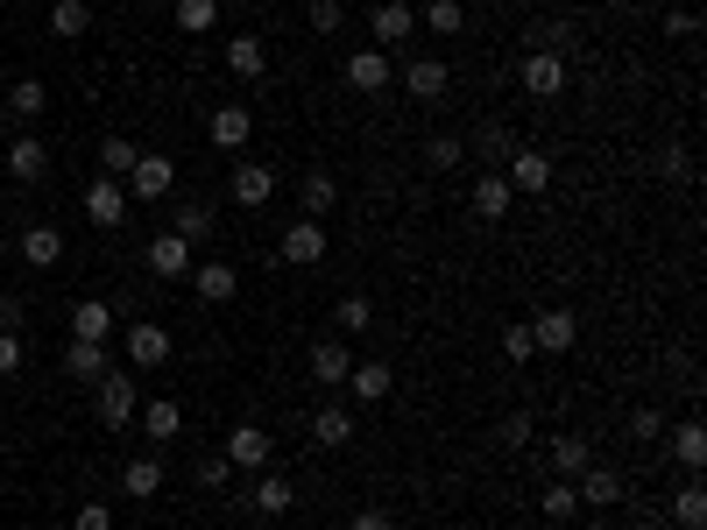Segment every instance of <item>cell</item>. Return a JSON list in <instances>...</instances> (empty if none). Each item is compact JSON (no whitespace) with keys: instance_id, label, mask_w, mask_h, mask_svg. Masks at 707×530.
Listing matches in <instances>:
<instances>
[{"instance_id":"1","label":"cell","mask_w":707,"mask_h":530,"mask_svg":"<svg viewBox=\"0 0 707 530\" xmlns=\"http://www.w3.org/2000/svg\"><path fill=\"white\" fill-rule=\"evenodd\" d=\"M93 389H99V424H107V432H128V424H134V375L107 368Z\"/></svg>"},{"instance_id":"2","label":"cell","mask_w":707,"mask_h":530,"mask_svg":"<svg viewBox=\"0 0 707 530\" xmlns=\"http://www.w3.org/2000/svg\"><path fill=\"white\" fill-rule=\"evenodd\" d=\"M523 93L531 99H559L566 93V57L559 50H531L523 57Z\"/></svg>"},{"instance_id":"3","label":"cell","mask_w":707,"mask_h":530,"mask_svg":"<svg viewBox=\"0 0 707 530\" xmlns=\"http://www.w3.org/2000/svg\"><path fill=\"white\" fill-rule=\"evenodd\" d=\"M170 191H177V163L170 156H134L128 199H170Z\"/></svg>"},{"instance_id":"4","label":"cell","mask_w":707,"mask_h":530,"mask_svg":"<svg viewBox=\"0 0 707 530\" xmlns=\"http://www.w3.org/2000/svg\"><path fill=\"white\" fill-rule=\"evenodd\" d=\"M574 340H580V318L566 311V305H552V311L531 318V346H538V354H566Z\"/></svg>"},{"instance_id":"5","label":"cell","mask_w":707,"mask_h":530,"mask_svg":"<svg viewBox=\"0 0 707 530\" xmlns=\"http://www.w3.org/2000/svg\"><path fill=\"white\" fill-rule=\"evenodd\" d=\"M283 262L291 269H319L326 262V220H297L291 234H283Z\"/></svg>"},{"instance_id":"6","label":"cell","mask_w":707,"mask_h":530,"mask_svg":"<svg viewBox=\"0 0 707 530\" xmlns=\"http://www.w3.org/2000/svg\"><path fill=\"white\" fill-rule=\"evenodd\" d=\"M205 134H213V149H248V134H255V114L248 106H213V120H205Z\"/></svg>"},{"instance_id":"7","label":"cell","mask_w":707,"mask_h":530,"mask_svg":"<svg viewBox=\"0 0 707 530\" xmlns=\"http://www.w3.org/2000/svg\"><path fill=\"white\" fill-rule=\"evenodd\" d=\"M446 85H453L446 57H411V71H403V93L411 99H446Z\"/></svg>"},{"instance_id":"8","label":"cell","mask_w":707,"mask_h":530,"mask_svg":"<svg viewBox=\"0 0 707 530\" xmlns=\"http://www.w3.org/2000/svg\"><path fill=\"white\" fill-rule=\"evenodd\" d=\"M269 199H276V170H269V163H240V170H234V205L262 212Z\"/></svg>"},{"instance_id":"9","label":"cell","mask_w":707,"mask_h":530,"mask_svg":"<svg viewBox=\"0 0 707 530\" xmlns=\"http://www.w3.org/2000/svg\"><path fill=\"white\" fill-rule=\"evenodd\" d=\"M85 220L93 226H120L128 220V191H120L114 177H93V191H85Z\"/></svg>"},{"instance_id":"10","label":"cell","mask_w":707,"mask_h":530,"mask_svg":"<svg viewBox=\"0 0 707 530\" xmlns=\"http://www.w3.org/2000/svg\"><path fill=\"white\" fill-rule=\"evenodd\" d=\"M347 85H354V93H389V50H354L347 57Z\"/></svg>"},{"instance_id":"11","label":"cell","mask_w":707,"mask_h":530,"mask_svg":"<svg viewBox=\"0 0 707 530\" xmlns=\"http://www.w3.org/2000/svg\"><path fill=\"white\" fill-rule=\"evenodd\" d=\"M509 191H545L552 185V156H538V149H509Z\"/></svg>"},{"instance_id":"12","label":"cell","mask_w":707,"mask_h":530,"mask_svg":"<svg viewBox=\"0 0 707 530\" xmlns=\"http://www.w3.org/2000/svg\"><path fill=\"white\" fill-rule=\"evenodd\" d=\"M149 269H156V276H191V240L185 234H156L149 240Z\"/></svg>"},{"instance_id":"13","label":"cell","mask_w":707,"mask_h":530,"mask_svg":"<svg viewBox=\"0 0 707 530\" xmlns=\"http://www.w3.org/2000/svg\"><path fill=\"white\" fill-rule=\"evenodd\" d=\"M128 361L134 368H163L170 361V326H128Z\"/></svg>"},{"instance_id":"14","label":"cell","mask_w":707,"mask_h":530,"mask_svg":"<svg viewBox=\"0 0 707 530\" xmlns=\"http://www.w3.org/2000/svg\"><path fill=\"white\" fill-rule=\"evenodd\" d=\"M574 488H580V503H588V509H615V503H623V474H609V467H580Z\"/></svg>"},{"instance_id":"15","label":"cell","mask_w":707,"mask_h":530,"mask_svg":"<svg viewBox=\"0 0 707 530\" xmlns=\"http://www.w3.org/2000/svg\"><path fill=\"white\" fill-rule=\"evenodd\" d=\"M43 170H50L43 142H36V134H14V142H8V177H14V185H36Z\"/></svg>"},{"instance_id":"16","label":"cell","mask_w":707,"mask_h":530,"mask_svg":"<svg viewBox=\"0 0 707 530\" xmlns=\"http://www.w3.org/2000/svg\"><path fill=\"white\" fill-rule=\"evenodd\" d=\"M227 460L234 467H269V432L262 424H234L227 432Z\"/></svg>"},{"instance_id":"17","label":"cell","mask_w":707,"mask_h":530,"mask_svg":"<svg viewBox=\"0 0 707 530\" xmlns=\"http://www.w3.org/2000/svg\"><path fill=\"white\" fill-rule=\"evenodd\" d=\"M191 291H199L205 305H227V297L240 291V276H234L227 262H199V269H191Z\"/></svg>"},{"instance_id":"18","label":"cell","mask_w":707,"mask_h":530,"mask_svg":"<svg viewBox=\"0 0 707 530\" xmlns=\"http://www.w3.org/2000/svg\"><path fill=\"white\" fill-rule=\"evenodd\" d=\"M509 205H517V191H509V177H503V170L474 177V212H481V220H503Z\"/></svg>"},{"instance_id":"19","label":"cell","mask_w":707,"mask_h":530,"mask_svg":"<svg viewBox=\"0 0 707 530\" xmlns=\"http://www.w3.org/2000/svg\"><path fill=\"white\" fill-rule=\"evenodd\" d=\"M311 375H319L326 389H333V382H347V375H354V354H347L340 340H319V346H311Z\"/></svg>"},{"instance_id":"20","label":"cell","mask_w":707,"mask_h":530,"mask_svg":"<svg viewBox=\"0 0 707 530\" xmlns=\"http://www.w3.org/2000/svg\"><path fill=\"white\" fill-rule=\"evenodd\" d=\"M580 467H594L588 438H580V432H559V438H552V474H559V481H574Z\"/></svg>"},{"instance_id":"21","label":"cell","mask_w":707,"mask_h":530,"mask_svg":"<svg viewBox=\"0 0 707 530\" xmlns=\"http://www.w3.org/2000/svg\"><path fill=\"white\" fill-rule=\"evenodd\" d=\"M411 28H417V14L403 8V0H382V8H375V43H411Z\"/></svg>"},{"instance_id":"22","label":"cell","mask_w":707,"mask_h":530,"mask_svg":"<svg viewBox=\"0 0 707 530\" xmlns=\"http://www.w3.org/2000/svg\"><path fill=\"white\" fill-rule=\"evenodd\" d=\"M311 438H319V446H347V438H354V411H347V403H319Z\"/></svg>"},{"instance_id":"23","label":"cell","mask_w":707,"mask_h":530,"mask_svg":"<svg viewBox=\"0 0 707 530\" xmlns=\"http://www.w3.org/2000/svg\"><path fill=\"white\" fill-rule=\"evenodd\" d=\"M57 255H64V234H57V226H28L22 234V262L28 269H50Z\"/></svg>"},{"instance_id":"24","label":"cell","mask_w":707,"mask_h":530,"mask_svg":"<svg viewBox=\"0 0 707 530\" xmlns=\"http://www.w3.org/2000/svg\"><path fill=\"white\" fill-rule=\"evenodd\" d=\"M85 28H93V8H85V0H57L50 8V36L57 43H79Z\"/></svg>"},{"instance_id":"25","label":"cell","mask_w":707,"mask_h":530,"mask_svg":"<svg viewBox=\"0 0 707 530\" xmlns=\"http://www.w3.org/2000/svg\"><path fill=\"white\" fill-rule=\"evenodd\" d=\"M107 332H114V311L99 305V297H85V305L71 311V340H99L107 346Z\"/></svg>"},{"instance_id":"26","label":"cell","mask_w":707,"mask_h":530,"mask_svg":"<svg viewBox=\"0 0 707 530\" xmlns=\"http://www.w3.org/2000/svg\"><path fill=\"white\" fill-rule=\"evenodd\" d=\"M248 503H255V517H283V509H291L297 495H291V481H283V474H262V481H255V495H248Z\"/></svg>"},{"instance_id":"27","label":"cell","mask_w":707,"mask_h":530,"mask_svg":"<svg viewBox=\"0 0 707 530\" xmlns=\"http://www.w3.org/2000/svg\"><path fill=\"white\" fill-rule=\"evenodd\" d=\"M64 368L79 375V382H99V375H107V346H99V340H71Z\"/></svg>"},{"instance_id":"28","label":"cell","mask_w":707,"mask_h":530,"mask_svg":"<svg viewBox=\"0 0 707 530\" xmlns=\"http://www.w3.org/2000/svg\"><path fill=\"white\" fill-rule=\"evenodd\" d=\"M389 382H397V375H389L382 361H361V368L347 375V389H354L361 403H382V397H389Z\"/></svg>"},{"instance_id":"29","label":"cell","mask_w":707,"mask_h":530,"mask_svg":"<svg viewBox=\"0 0 707 530\" xmlns=\"http://www.w3.org/2000/svg\"><path fill=\"white\" fill-rule=\"evenodd\" d=\"M227 64L240 71V79H262V71H269V50H262V36H234V43H227Z\"/></svg>"},{"instance_id":"30","label":"cell","mask_w":707,"mask_h":530,"mask_svg":"<svg viewBox=\"0 0 707 530\" xmlns=\"http://www.w3.org/2000/svg\"><path fill=\"white\" fill-rule=\"evenodd\" d=\"M297 199H305V220H326V212L340 205V185H333V177H326V170H311V177H305V191H297Z\"/></svg>"},{"instance_id":"31","label":"cell","mask_w":707,"mask_h":530,"mask_svg":"<svg viewBox=\"0 0 707 530\" xmlns=\"http://www.w3.org/2000/svg\"><path fill=\"white\" fill-rule=\"evenodd\" d=\"M120 488H128V495H142V503H156V495H163V460H128Z\"/></svg>"},{"instance_id":"32","label":"cell","mask_w":707,"mask_h":530,"mask_svg":"<svg viewBox=\"0 0 707 530\" xmlns=\"http://www.w3.org/2000/svg\"><path fill=\"white\" fill-rule=\"evenodd\" d=\"M43 106H50V93H43V79H14V93H8V114H14V120H36Z\"/></svg>"},{"instance_id":"33","label":"cell","mask_w":707,"mask_h":530,"mask_svg":"<svg viewBox=\"0 0 707 530\" xmlns=\"http://www.w3.org/2000/svg\"><path fill=\"white\" fill-rule=\"evenodd\" d=\"M425 28L432 36H460V28H468V8H460V0H425Z\"/></svg>"},{"instance_id":"34","label":"cell","mask_w":707,"mask_h":530,"mask_svg":"<svg viewBox=\"0 0 707 530\" xmlns=\"http://www.w3.org/2000/svg\"><path fill=\"white\" fill-rule=\"evenodd\" d=\"M538 509H545L552 523H566V517H574V509H580V488H574V481H545V495H538Z\"/></svg>"},{"instance_id":"35","label":"cell","mask_w":707,"mask_h":530,"mask_svg":"<svg viewBox=\"0 0 707 530\" xmlns=\"http://www.w3.org/2000/svg\"><path fill=\"white\" fill-rule=\"evenodd\" d=\"M134 156H142V149H134L128 134H107V142H99V170H107V177H128Z\"/></svg>"},{"instance_id":"36","label":"cell","mask_w":707,"mask_h":530,"mask_svg":"<svg viewBox=\"0 0 707 530\" xmlns=\"http://www.w3.org/2000/svg\"><path fill=\"white\" fill-rule=\"evenodd\" d=\"M213 22H220V0H177V28L185 36H205Z\"/></svg>"},{"instance_id":"37","label":"cell","mask_w":707,"mask_h":530,"mask_svg":"<svg viewBox=\"0 0 707 530\" xmlns=\"http://www.w3.org/2000/svg\"><path fill=\"white\" fill-rule=\"evenodd\" d=\"M672 517H680L686 530H707V488H700V481H686V488H680V503H672Z\"/></svg>"},{"instance_id":"38","label":"cell","mask_w":707,"mask_h":530,"mask_svg":"<svg viewBox=\"0 0 707 530\" xmlns=\"http://www.w3.org/2000/svg\"><path fill=\"white\" fill-rule=\"evenodd\" d=\"M170 234H185V240H205V234H213V205L185 199V205H177V226H170Z\"/></svg>"},{"instance_id":"39","label":"cell","mask_w":707,"mask_h":530,"mask_svg":"<svg viewBox=\"0 0 707 530\" xmlns=\"http://www.w3.org/2000/svg\"><path fill=\"white\" fill-rule=\"evenodd\" d=\"M672 452H680V460H686V467H707V432H700V424H694V417H686V424H680V432H672Z\"/></svg>"},{"instance_id":"40","label":"cell","mask_w":707,"mask_h":530,"mask_svg":"<svg viewBox=\"0 0 707 530\" xmlns=\"http://www.w3.org/2000/svg\"><path fill=\"white\" fill-rule=\"evenodd\" d=\"M333 326H340V332H368V326H375V305H368V297H340Z\"/></svg>"},{"instance_id":"41","label":"cell","mask_w":707,"mask_h":530,"mask_svg":"<svg viewBox=\"0 0 707 530\" xmlns=\"http://www.w3.org/2000/svg\"><path fill=\"white\" fill-rule=\"evenodd\" d=\"M142 424H149V438H177V424H185V411H177V403H149V411H142Z\"/></svg>"},{"instance_id":"42","label":"cell","mask_w":707,"mask_h":530,"mask_svg":"<svg viewBox=\"0 0 707 530\" xmlns=\"http://www.w3.org/2000/svg\"><path fill=\"white\" fill-rule=\"evenodd\" d=\"M495 438H503L509 452H523V446H531V417H523V411H509L503 424H495Z\"/></svg>"},{"instance_id":"43","label":"cell","mask_w":707,"mask_h":530,"mask_svg":"<svg viewBox=\"0 0 707 530\" xmlns=\"http://www.w3.org/2000/svg\"><path fill=\"white\" fill-rule=\"evenodd\" d=\"M227 474H234V460H227V452L199 460V488H205V495H213V488H227Z\"/></svg>"},{"instance_id":"44","label":"cell","mask_w":707,"mask_h":530,"mask_svg":"<svg viewBox=\"0 0 707 530\" xmlns=\"http://www.w3.org/2000/svg\"><path fill=\"white\" fill-rule=\"evenodd\" d=\"M425 156H432V170H460V156H468V149H460L453 134H439V142H432Z\"/></svg>"},{"instance_id":"45","label":"cell","mask_w":707,"mask_h":530,"mask_svg":"<svg viewBox=\"0 0 707 530\" xmlns=\"http://www.w3.org/2000/svg\"><path fill=\"white\" fill-rule=\"evenodd\" d=\"M340 22H347L340 0H311V28H319V36H340Z\"/></svg>"},{"instance_id":"46","label":"cell","mask_w":707,"mask_h":530,"mask_svg":"<svg viewBox=\"0 0 707 530\" xmlns=\"http://www.w3.org/2000/svg\"><path fill=\"white\" fill-rule=\"evenodd\" d=\"M503 354L509 361H531L538 346H531V326H503Z\"/></svg>"},{"instance_id":"47","label":"cell","mask_w":707,"mask_h":530,"mask_svg":"<svg viewBox=\"0 0 707 530\" xmlns=\"http://www.w3.org/2000/svg\"><path fill=\"white\" fill-rule=\"evenodd\" d=\"M658 432H665V417H658V411H629V438H644V446H651Z\"/></svg>"},{"instance_id":"48","label":"cell","mask_w":707,"mask_h":530,"mask_svg":"<svg viewBox=\"0 0 707 530\" xmlns=\"http://www.w3.org/2000/svg\"><path fill=\"white\" fill-rule=\"evenodd\" d=\"M22 368V332H0V375Z\"/></svg>"},{"instance_id":"49","label":"cell","mask_w":707,"mask_h":530,"mask_svg":"<svg viewBox=\"0 0 707 530\" xmlns=\"http://www.w3.org/2000/svg\"><path fill=\"white\" fill-rule=\"evenodd\" d=\"M79 530H114V509L107 503H85L79 509Z\"/></svg>"},{"instance_id":"50","label":"cell","mask_w":707,"mask_h":530,"mask_svg":"<svg viewBox=\"0 0 707 530\" xmlns=\"http://www.w3.org/2000/svg\"><path fill=\"white\" fill-rule=\"evenodd\" d=\"M665 28H672V36H694L700 14H694V8H672V14H665Z\"/></svg>"},{"instance_id":"51","label":"cell","mask_w":707,"mask_h":530,"mask_svg":"<svg viewBox=\"0 0 707 530\" xmlns=\"http://www.w3.org/2000/svg\"><path fill=\"white\" fill-rule=\"evenodd\" d=\"M694 170V163H686V149H665V156H658V177H686Z\"/></svg>"},{"instance_id":"52","label":"cell","mask_w":707,"mask_h":530,"mask_svg":"<svg viewBox=\"0 0 707 530\" xmlns=\"http://www.w3.org/2000/svg\"><path fill=\"white\" fill-rule=\"evenodd\" d=\"M354 530H397V523H389L382 509H361V517H354Z\"/></svg>"},{"instance_id":"53","label":"cell","mask_w":707,"mask_h":530,"mask_svg":"<svg viewBox=\"0 0 707 530\" xmlns=\"http://www.w3.org/2000/svg\"><path fill=\"white\" fill-rule=\"evenodd\" d=\"M22 326V311H14V297H0V332H14Z\"/></svg>"},{"instance_id":"54","label":"cell","mask_w":707,"mask_h":530,"mask_svg":"<svg viewBox=\"0 0 707 530\" xmlns=\"http://www.w3.org/2000/svg\"><path fill=\"white\" fill-rule=\"evenodd\" d=\"M588 530H609V523H588Z\"/></svg>"}]
</instances>
